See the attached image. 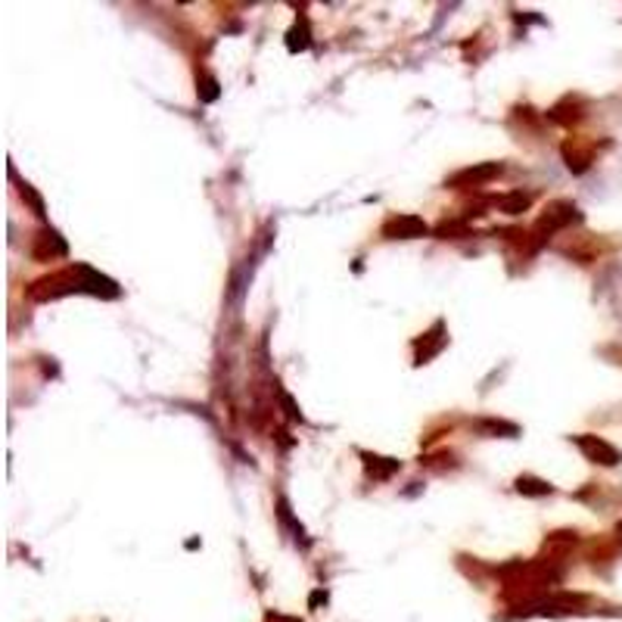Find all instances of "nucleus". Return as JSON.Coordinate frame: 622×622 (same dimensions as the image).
Listing matches in <instances>:
<instances>
[{"label":"nucleus","mask_w":622,"mask_h":622,"mask_svg":"<svg viewBox=\"0 0 622 622\" xmlns=\"http://www.w3.org/2000/svg\"><path fill=\"white\" fill-rule=\"evenodd\" d=\"M579 448H583L591 461L607 463V467L620 463V451H617L613 445H607L603 439H598V436H583V439H579Z\"/></svg>","instance_id":"nucleus-1"}]
</instances>
